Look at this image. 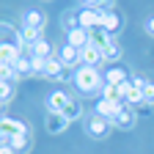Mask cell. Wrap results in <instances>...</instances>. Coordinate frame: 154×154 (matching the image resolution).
Segmentation results:
<instances>
[{"label":"cell","mask_w":154,"mask_h":154,"mask_svg":"<svg viewBox=\"0 0 154 154\" xmlns=\"http://www.w3.org/2000/svg\"><path fill=\"white\" fill-rule=\"evenodd\" d=\"M44 127H47V132H50V135H61V132L69 127V119H66L63 113H47Z\"/></svg>","instance_id":"cell-14"},{"label":"cell","mask_w":154,"mask_h":154,"mask_svg":"<svg viewBox=\"0 0 154 154\" xmlns=\"http://www.w3.org/2000/svg\"><path fill=\"white\" fill-rule=\"evenodd\" d=\"M102 55H105V61H119V58H121V44H119V42H113L110 47L102 50Z\"/></svg>","instance_id":"cell-23"},{"label":"cell","mask_w":154,"mask_h":154,"mask_svg":"<svg viewBox=\"0 0 154 154\" xmlns=\"http://www.w3.org/2000/svg\"><path fill=\"white\" fill-rule=\"evenodd\" d=\"M83 8H102V0H80Z\"/></svg>","instance_id":"cell-29"},{"label":"cell","mask_w":154,"mask_h":154,"mask_svg":"<svg viewBox=\"0 0 154 154\" xmlns=\"http://www.w3.org/2000/svg\"><path fill=\"white\" fill-rule=\"evenodd\" d=\"M14 96V85H11V80H0V102H8Z\"/></svg>","instance_id":"cell-25"},{"label":"cell","mask_w":154,"mask_h":154,"mask_svg":"<svg viewBox=\"0 0 154 154\" xmlns=\"http://www.w3.org/2000/svg\"><path fill=\"white\" fill-rule=\"evenodd\" d=\"M72 99L66 96V91H52L50 96H47V110L50 113H63V107L69 105Z\"/></svg>","instance_id":"cell-15"},{"label":"cell","mask_w":154,"mask_h":154,"mask_svg":"<svg viewBox=\"0 0 154 154\" xmlns=\"http://www.w3.org/2000/svg\"><path fill=\"white\" fill-rule=\"evenodd\" d=\"M17 36H19V42H22L25 47H33L36 42H42V28H33V25H22Z\"/></svg>","instance_id":"cell-16"},{"label":"cell","mask_w":154,"mask_h":154,"mask_svg":"<svg viewBox=\"0 0 154 154\" xmlns=\"http://www.w3.org/2000/svg\"><path fill=\"white\" fill-rule=\"evenodd\" d=\"M143 85H146V80L143 77H135V80H129V88H127V105H143Z\"/></svg>","instance_id":"cell-8"},{"label":"cell","mask_w":154,"mask_h":154,"mask_svg":"<svg viewBox=\"0 0 154 154\" xmlns=\"http://www.w3.org/2000/svg\"><path fill=\"white\" fill-rule=\"evenodd\" d=\"M146 33H149V36H154V17H149V19H146Z\"/></svg>","instance_id":"cell-31"},{"label":"cell","mask_w":154,"mask_h":154,"mask_svg":"<svg viewBox=\"0 0 154 154\" xmlns=\"http://www.w3.org/2000/svg\"><path fill=\"white\" fill-rule=\"evenodd\" d=\"M42 77H47V80H63V77H66V66L52 55L50 61H44V72H42Z\"/></svg>","instance_id":"cell-10"},{"label":"cell","mask_w":154,"mask_h":154,"mask_svg":"<svg viewBox=\"0 0 154 154\" xmlns=\"http://www.w3.org/2000/svg\"><path fill=\"white\" fill-rule=\"evenodd\" d=\"M63 116H66L69 121H74V119H80V105H77V102L72 99V102H69V105L63 107Z\"/></svg>","instance_id":"cell-26"},{"label":"cell","mask_w":154,"mask_h":154,"mask_svg":"<svg viewBox=\"0 0 154 154\" xmlns=\"http://www.w3.org/2000/svg\"><path fill=\"white\" fill-rule=\"evenodd\" d=\"M102 30L110 33V36H116L121 30V17L116 14L113 8H102Z\"/></svg>","instance_id":"cell-12"},{"label":"cell","mask_w":154,"mask_h":154,"mask_svg":"<svg viewBox=\"0 0 154 154\" xmlns=\"http://www.w3.org/2000/svg\"><path fill=\"white\" fill-rule=\"evenodd\" d=\"M72 83L74 88L80 91L83 96H94V94H102V85H105V74L96 69V66H77L74 74H72Z\"/></svg>","instance_id":"cell-1"},{"label":"cell","mask_w":154,"mask_h":154,"mask_svg":"<svg viewBox=\"0 0 154 154\" xmlns=\"http://www.w3.org/2000/svg\"><path fill=\"white\" fill-rule=\"evenodd\" d=\"M99 96H102V99H124L121 91H119V85H107V83L102 85V94Z\"/></svg>","instance_id":"cell-24"},{"label":"cell","mask_w":154,"mask_h":154,"mask_svg":"<svg viewBox=\"0 0 154 154\" xmlns=\"http://www.w3.org/2000/svg\"><path fill=\"white\" fill-rule=\"evenodd\" d=\"M113 42H116V38H113L110 33H105L102 28H99V30H91V44H94V47H99V50H105V47H110Z\"/></svg>","instance_id":"cell-20"},{"label":"cell","mask_w":154,"mask_h":154,"mask_svg":"<svg viewBox=\"0 0 154 154\" xmlns=\"http://www.w3.org/2000/svg\"><path fill=\"white\" fill-rule=\"evenodd\" d=\"M0 132H3V138H14V135H22L28 132V127L19 121V119H6V116H0Z\"/></svg>","instance_id":"cell-9"},{"label":"cell","mask_w":154,"mask_h":154,"mask_svg":"<svg viewBox=\"0 0 154 154\" xmlns=\"http://www.w3.org/2000/svg\"><path fill=\"white\" fill-rule=\"evenodd\" d=\"M129 80V77H127V69H119V66H116V69H107L105 72V83L107 85H124Z\"/></svg>","instance_id":"cell-19"},{"label":"cell","mask_w":154,"mask_h":154,"mask_svg":"<svg viewBox=\"0 0 154 154\" xmlns=\"http://www.w3.org/2000/svg\"><path fill=\"white\" fill-rule=\"evenodd\" d=\"M135 121H138V113H135L132 105H124V110L113 119V127H119V129H132Z\"/></svg>","instance_id":"cell-11"},{"label":"cell","mask_w":154,"mask_h":154,"mask_svg":"<svg viewBox=\"0 0 154 154\" xmlns=\"http://www.w3.org/2000/svg\"><path fill=\"white\" fill-rule=\"evenodd\" d=\"M143 105H154V83H149V80L143 85Z\"/></svg>","instance_id":"cell-27"},{"label":"cell","mask_w":154,"mask_h":154,"mask_svg":"<svg viewBox=\"0 0 154 154\" xmlns=\"http://www.w3.org/2000/svg\"><path fill=\"white\" fill-rule=\"evenodd\" d=\"M102 8H113V0H102Z\"/></svg>","instance_id":"cell-32"},{"label":"cell","mask_w":154,"mask_h":154,"mask_svg":"<svg viewBox=\"0 0 154 154\" xmlns=\"http://www.w3.org/2000/svg\"><path fill=\"white\" fill-rule=\"evenodd\" d=\"M0 154H17L14 149H11V143L6 140V143H0Z\"/></svg>","instance_id":"cell-30"},{"label":"cell","mask_w":154,"mask_h":154,"mask_svg":"<svg viewBox=\"0 0 154 154\" xmlns=\"http://www.w3.org/2000/svg\"><path fill=\"white\" fill-rule=\"evenodd\" d=\"M22 47L25 44L19 42V38H17V42H0V61L8 63V66H14L19 58H22Z\"/></svg>","instance_id":"cell-5"},{"label":"cell","mask_w":154,"mask_h":154,"mask_svg":"<svg viewBox=\"0 0 154 154\" xmlns=\"http://www.w3.org/2000/svg\"><path fill=\"white\" fill-rule=\"evenodd\" d=\"M88 42H91V33H88L85 28H80V25L66 28V44H72V47H77V50H83Z\"/></svg>","instance_id":"cell-7"},{"label":"cell","mask_w":154,"mask_h":154,"mask_svg":"<svg viewBox=\"0 0 154 154\" xmlns=\"http://www.w3.org/2000/svg\"><path fill=\"white\" fill-rule=\"evenodd\" d=\"M8 143H11V149L17 151V154H28L30 151V132H22V135H14V138H8Z\"/></svg>","instance_id":"cell-17"},{"label":"cell","mask_w":154,"mask_h":154,"mask_svg":"<svg viewBox=\"0 0 154 154\" xmlns=\"http://www.w3.org/2000/svg\"><path fill=\"white\" fill-rule=\"evenodd\" d=\"M80 58H83V66H99L102 61H105V55H102V50L99 47H94L91 42L80 50Z\"/></svg>","instance_id":"cell-13"},{"label":"cell","mask_w":154,"mask_h":154,"mask_svg":"<svg viewBox=\"0 0 154 154\" xmlns=\"http://www.w3.org/2000/svg\"><path fill=\"white\" fill-rule=\"evenodd\" d=\"M77 25L91 30H99L102 28V8H80L77 11Z\"/></svg>","instance_id":"cell-3"},{"label":"cell","mask_w":154,"mask_h":154,"mask_svg":"<svg viewBox=\"0 0 154 154\" xmlns=\"http://www.w3.org/2000/svg\"><path fill=\"white\" fill-rule=\"evenodd\" d=\"M30 55H36V58H42V61H50L52 58V47H50V42H36L33 47H30Z\"/></svg>","instance_id":"cell-21"},{"label":"cell","mask_w":154,"mask_h":154,"mask_svg":"<svg viewBox=\"0 0 154 154\" xmlns=\"http://www.w3.org/2000/svg\"><path fill=\"white\" fill-rule=\"evenodd\" d=\"M44 22H47V17L38 11V8H30V11H25V22L22 25H33V28H44Z\"/></svg>","instance_id":"cell-22"},{"label":"cell","mask_w":154,"mask_h":154,"mask_svg":"<svg viewBox=\"0 0 154 154\" xmlns=\"http://www.w3.org/2000/svg\"><path fill=\"white\" fill-rule=\"evenodd\" d=\"M110 121L107 119H102V116H88V121H85V129H88V135H91V138H96V140H102V138H107V135H110Z\"/></svg>","instance_id":"cell-4"},{"label":"cell","mask_w":154,"mask_h":154,"mask_svg":"<svg viewBox=\"0 0 154 154\" xmlns=\"http://www.w3.org/2000/svg\"><path fill=\"white\" fill-rule=\"evenodd\" d=\"M0 107H3V102H0Z\"/></svg>","instance_id":"cell-33"},{"label":"cell","mask_w":154,"mask_h":154,"mask_svg":"<svg viewBox=\"0 0 154 154\" xmlns=\"http://www.w3.org/2000/svg\"><path fill=\"white\" fill-rule=\"evenodd\" d=\"M14 66H8V63H3L0 61V80H14Z\"/></svg>","instance_id":"cell-28"},{"label":"cell","mask_w":154,"mask_h":154,"mask_svg":"<svg viewBox=\"0 0 154 154\" xmlns=\"http://www.w3.org/2000/svg\"><path fill=\"white\" fill-rule=\"evenodd\" d=\"M14 74H17V77H30V74H36V69H33V58H30V55H22V58L14 63Z\"/></svg>","instance_id":"cell-18"},{"label":"cell","mask_w":154,"mask_h":154,"mask_svg":"<svg viewBox=\"0 0 154 154\" xmlns=\"http://www.w3.org/2000/svg\"><path fill=\"white\" fill-rule=\"evenodd\" d=\"M55 58H58V61H61L66 69H77V66L83 63V58H80V50H77V47H72V44H63L61 50L55 52Z\"/></svg>","instance_id":"cell-6"},{"label":"cell","mask_w":154,"mask_h":154,"mask_svg":"<svg viewBox=\"0 0 154 154\" xmlns=\"http://www.w3.org/2000/svg\"><path fill=\"white\" fill-rule=\"evenodd\" d=\"M124 105H127V99H102V96H99L96 105H94V113L102 116V119H107V121L113 124V119L124 110Z\"/></svg>","instance_id":"cell-2"}]
</instances>
